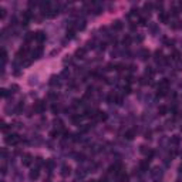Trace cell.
Here are the masks:
<instances>
[{
  "mask_svg": "<svg viewBox=\"0 0 182 182\" xmlns=\"http://www.w3.org/2000/svg\"><path fill=\"white\" fill-rule=\"evenodd\" d=\"M20 142V137L19 135H16V134H10L6 137V144H11V145H16V144H19Z\"/></svg>",
  "mask_w": 182,
  "mask_h": 182,
  "instance_id": "obj_1",
  "label": "cell"
},
{
  "mask_svg": "<svg viewBox=\"0 0 182 182\" xmlns=\"http://www.w3.org/2000/svg\"><path fill=\"white\" fill-rule=\"evenodd\" d=\"M34 111L36 113H39V114H41V113H44L46 111V102H43V101H37L34 104Z\"/></svg>",
  "mask_w": 182,
  "mask_h": 182,
  "instance_id": "obj_2",
  "label": "cell"
},
{
  "mask_svg": "<svg viewBox=\"0 0 182 182\" xmlns=\"http://www.w3.org/2000/svg\"><path fill=\"white\" fill-rule=\"evenodd\" d=\"M34 40L41 44V43L46 40V33H44V31H37V33H36V36H34Z\"/></svg>",
  "mask_w": 182,
  "mask_h": 182,
  "instance_id": "obj_3",
  "label": "cell"
},
{
  "mask_svg": "<svg viewBox=\"0 0 182 182\" xmlns=\"http://www.w3.org/2000/svg\"><path fill=\"white\" fill-rule=\"evenodd\" d=\"M171 85V81L168 80V78H162L161 81H159V85H158V88H162V90H168V87Z\"/></svg>",
  "mask_w": 182,
  "mask_h": 182,
  "instance_id": "obj_4",
  "label": "cell"
},
{
  "mask_svg": "<svg viewBox=\"0 0 182 182\" xmlns=\"http://www.w3.org/2000/svg\"><path fill=\"white\" fill-rule=\"evenodd\" d=\"M169 13H165V11H162V13H159V20L162 22V23H168L169 22Z\"/></svg>",
  "mask_w": 182,
  "mask_h": 182,
  "instance_id": "obj_5",
  "label": "cell"
},
{
  "mask_svg": "<svg viewBox=\"0 0 182 182\" xmlns=\"http://www.w3.org/2000/svg\"><path fill=\"white\" fill-rule=\"evenodd\" d=\"M85 53H87V50H85L84 47H81V48H77V51H76V57H77V58H84Z\"/></svg>",
  "mask_w": 182,
  "mask_h": 182,
  "instance_id": "obj_6",
  "label": "cell"
},
{
  "mask_svg": "<svg viewBox=\"0 0 182 182\" xmlns=\"http://www.w3.org/2000/svg\"><path fill=\"white\" fill-rule=\"evenodd\" d=\"M122 27H124V24H122V22H121V20H115V22L113 23V29H114V30H117V31H121V30H122Z\"/></svg>",
  "mask_w": 182,
  "mask_h": 182,
  "instance_id": "obj_7",
  "label": "cell"
},
{
  "mask_svg": "<svg viewBox=\"0 0 182 182\" xmlns=\"http://www.w3.org/2000/svg\"><path fill=\"white\" fill-rule=\"evenodd\" d=\"M31 161H33V157L30 155V154H26L24 157H23V165H26V167H29L30 164H31Z\"/></svg>",
  "mask_w": 182,
  "mask_h": 182,
  "instance_id": "obj_8",
  "label": "cell"
},
{
  "mask_svg": "<svg viewBox=\"0 0 182 182\" xmlns=\"http://www.w3.org/2000/svg\"><path fill=\"white\" fill-rule=\"evenodd\" d=\"M48 83H50L51 87H58V85H60V80H58V77H51Z\"/></svg>",
  "mask_w": 182,
  "mask_h": 182,
  "instance_id": "obj_9",
  "label": "cell"
},
{
  "mask_svg": "<svg viewBox=\"0 0 182 182\" xmlns=\"http://www.w3.org/2000/svg\"><path fill=\"white\" fill-rule=\"evenodd\" d=\"M95 117H97V118H98L100 121H105V120H107V114H105L104 111H97Z\"/></svg>",
  "mask_w": 182,
  "mask_h": 182,
  "instance_id": "obj_10",
  "label": "cell"
},
{
  "mask_svg": "<svg viewBox=\"0 0 182 182\" xmlns=\"http://www.w3.org/2000/svg\"><path fill=\"white\" fill-rule=\"evenodd\" d=\"M171 144H172V145H179V144H181V137H179V135L171 137Z\"/></svg>",
  "mask_w": 182,
  "mask_h": 182,
  "instance_id": "obj_11",
  "label": "cell"
},
{
  "mask_svg": "<svg viewBox=\"0 0 182 182\" xmlns=\"http://www.w3.org/2000/svg\"><path fill=\"white\" fill-rule=\"evenodd\" d=\"M70 172H71V168H70L68 165H64V167L61 168V175H63V176H67V175H70Z\"/></svg>",
  "mask_w": 182,
  "mask_h": 182,
  "instance_id": "obj_12",
  "label": "cell"
},
{
  "mask_svg": "<svg viewBox=\"0 0 182 182\" xmlns=\"http://www.w3.org/2000/svg\"><path fill=\"white\" fill-rule=\"evenodd\" d=\"M41 51H43V48H41V47H39L37 50H34V51H33V58H40V56H41Z\"/></svg>",
  "mask_w": 182,
  "mask_h": 182,
  "instance_id": "obj_13",
  "label": "cell"
},
{
  "mask_svg": "<svg viewBox=\"0 0 182 182\" xmlns=\"http://www.w3.org/2000/svg\"><path fill=\"white\" fill-rule=\"evenodd\" d=\"M171 60H174V61H179V60H181V53H179V51H174V53H172V56H171Z\"/></svg>",
  "mask_w": 182,
  "mask_h": 182,
  "instance_id": "obj_14",
  "label": "cell"
},
{
  "mask_svg": "<svg viewBox=\"0 0 182 182\" xmlns=\"http://www.w3.org/2000/svg\"><path fill=\"white\" fill-rule=\"evenodd\" d=\"M167 113H168V108H167L165 105H161V107L158 108V114H159V115H165Z\"/></svg>",
  "mask_w": 182,
  "mask_h": 182,
  "instance_id": "obj_15",
  "label": "cell"
},
{
  "mask_svg": "<svg viewBox=\"0 0 182 182\" xmlns=\"http://www.w3.org/2000/svg\"><path fill=\"white\" fill-rule=\"evenodd\" d=\"M39 175H40L39 169H31V172H30V178H31V179H37Z\"/></svg>",
  "mask_w": 182,
  "mask_h": 182,
  "instance_id": "obj_16",
  "label": "cell"
},
{
  "mask_svg": "<svg viewBox=\"0 0 182 182\" xmlns=\"http://www.w3.org/2000/svg\"><path fill=\"white\" fill-rule=\"evenodd\" d=\"M134 137H135V132H134L132 130H130V131H127V132H125V138H127V139H130V141H131V139H134Z\"/></svg>",
  "mask_w": 182,
  "mask_h": 182,
  "instance_id": "obj_17",
  "label": "cell"
},
{
  "mask_svg": "<svg viewBox=\"0 0 182 182\" xmlns=\"http://www.w3.org/2000/svg\"><path fill=\"white\" fill-rule=\"evenodd\" d=\"M145 76H148L149 78L154 76V70H152V67H147V68H145Z\"/></svg>",
  "mask_w": 182,
  "mask_h": 182,
  "instance_id": "obj_18",
  "label": "cell"
},
{
  "mask_svg": "<svg viewBox=\"0 0 182 182\" xmlns=\"http://www.w3.org/2000/svg\"><path fill=\"white\" fill-rule=\"evenodd\" d=\"M34 36H36V33H27V34H26V37H24L26 43H29L30 40H33V39H34Z\"/></svg>",
  "mask_w": 182,
  "mask_h": 182,
  "instance_id": "obj_19",
  "label": "cell"
},
{
  "mask_svg": "<svg viewBox=\"0 0 182 182\" xmlns=\"http://www.w3.org/2000/svg\"><path fill=\"white\" fill-rule=\"evenodd\" d=\"M167 91H168V90L158 88V91H157V95H158V97H164V95H167Z\"/></svg>",
  "mask_w": 182,
  "mask_h": 182,
  "instance_id": "obj_20",
  "label": "cell"
},
{
  "mask_svg": "<svg viewBox=\"0 0 182 182\" xmlns=\"http://www.w3.org/2000/svg\"><path fill=\"white\" fill-rule=\"evenodd\" d=\"M122 44H124V46H130V44H131V37H130V36H125V37H124Z\"/></svg>",
  "mask_w": 182,
  "mask_h": 182,
  "instance_id": "obj_21",
  "label": "cell"
},
{
  "mask_svg": "<svg viewBox=\"0 0 182 182\" xmlns=\"http://www.w3.org/2000/svg\"><path fill=\"white\" fill-rule=\"evenodd\" d=\"M155 60L157 61H159V60H164V57H162V51H155Z\"/></svg>",
  "mask_w": 182,
  "mask_h": 182,
  "instance_id": "obj_22",
  "label": "cell"
},
{
  "mask_svg": "<svg viewBox=\"0 0 182 182\" xmlns=\"http://www.w3.org/2000/svg\"><path fill=\"white\" fill-rule=\"evenodd\" d=\"M141 56H142V60H147V58L149 57V51H148V50H142Z\"/></svg>",
  "mask_w": 182,
  "mask_h": 182,
  "instance_id": "obj_23",
  "label": "cell"
},
{
  "mask_svg": "<svg viewBox=\"0 0 182 182\" xmlns=\"http://www.w3.org/2000/svg\"><path fill=\"white\" fill-rule=\"evenodd\" d=\"M115 97H117V95L111 93L110 95H108V97H107V101H108V102H114V101H115Z\"/></svg>",
  "mask_w": 182,
  "mask_h": 182,
  "instance_id": "obj_24",
  "label": "cell"
},
{
  "mask_svg": "<svg viewBox=\"0 0 182 182\" xmlns=\"http://www.w3.org/2000/svg\"><path fill=\"white\" fill-rule=\"evenodd\" d=\"M114 68H115L117 71H122V70L125 68V66H124V64H115V66H114Z\"/></svg>",
  "mask_w": 182,
  "mask_h": 182,
  "instance_id": "obj_25",
  "label": "cell"
},
{
  "mask_svg": "<svg viewBox=\"0 0 182 182\" xmlns=\"http://www.w3.org/2000/svg\"><path fill=\"white\" fill-rule=\"evenodd\" d=\"M2 61H3V64L7 61V53H6L4 50H3V53H2Z\"/></svg>",
  "mask_w": 182,
  "mask_h": 182,
  "instance_id": "obj_26",
  "label": "cell"
},
{
  "mask_svg": "<svg viewBox=\"0 0 182 182\" xmlns=\"http://www.w3.org/2000/svg\"><path fill=\"white\" fill-rule=\"evenodd\" d=\"M54 124H56V127H57V128H63V121H60V120H56V122H54Z\"/></svg>",
  "mask_w": 182,
  "mask_h": 182,
  "instance_id": "obj_27",
  "label": "cell"
},
{
  "mask_svg": "<svg viewBox=\"0 0 182 182\" xmlns=\"http://www.w3.org/2000/svg\"><path fill=\"white\" fill-rule=\"evenodd\" d=\"M147 22H148L147 17H142V19H139V24H141V26H145V24H147Z\"/></svg>",
  "mask_w": 182,
  "mask_h": 182,
  "instance_id": "obj_28",
  "label": "cell"
},
{
  "mask_svg": "<svg viewBox=\"0 0 182 182\" xmlns=\"http://www.w3.org/2000/svg\"><path fill=\"white\" fill-rule=\"evenodd\" d=\"M178 13H179V10H178V9H175V7H174V9H172V10H171V13H169V14H172V16H178Z\"/></svg>",
  "mask_w": 182,
  "mask_h": 182,
  "instance_id": "obj_29",
  "label": "cell"
},
{
  "mask_svg": "<svg viewBox=\"0 0 182 182\" xmlns=\"http://www.w3.org/2000/svg\"><path fill=\"white\" fill-rule=\"evenodd\" d=\"M122 90H124V93H125V94H130V93H131V88H130L128 85H127V87H124Z\"/></svg>",
  "mask_w": 182,
  "mask_h": 182,
  "instance_id": "obj_30",
  "label": "cell"
},
{
  "mask_svg": "<svg viewBox=\"0 0 182 182\" xmlns=\"http://www.w3.org/2000/svg\"><path fill=\"white\" fill-rule=\"evenodd\" d=\"M51 110H53V113H54V114H57V113H58V107H57V105H53V108H51Z\"/></svg>",
  "mask_w": 182,
  "mask_h": 182,
  "instance_id": "obj_31",
  "label": "cell"
},
{
  "mask_svg": "<svg viewBox=\"0 0 182 182\" xmlns=\"http://www.w3.org/2000/svg\"><path fill=\"white\" fill-rule=\"evenodd\" d=\"M36 162H37V164H39V165H41V164H43V158H40V157H37V158H36Z\"/></svg>",
  "mask_w": 182,
  "mask_h": 182,
  "instance_id": "obj_32",
  "label": "cell"
},
{
  "mask_svg": "<svg viewBox=\"0 0 182 182\" xmlns=\"http://www.w3.org/2000/svg\"><path fill=\"white\" fill-rule=\"evenodd\" d=\"M134 81V78H132V76H128V77H127V83H128V84H131Z\"/></svg>",
  "mask_w": 182,
  "mask_h": 182,
  "instance_id": "obj_33",
  "label": "cell"
},
{
  "mask_svg": "<svg viewBox=\"0 0 182 182\" xmlns=\"http://www.w3.org/2000/svg\"><path fill=\"white\" fill-rule=\"evenodd\" d=\"M115 101L117 104H122V97H115Z\"/></svg>",
  "mask_w": 182,
  "mask_h": 182,
  "instance_id": "obj_34",
  "label": "cell"
},
{
  "mask_svg": "<svg viewBox=\"0 0 182 182\" xmlns=\"http://www.w3.org/2000/svg\"><path fill=\"white\" fill-rule=\"evenodd\" d=\"M145 9H147V10H151V9H152V4H151V3H147V4H145Z\"/></svg>",
  "mask_w": 182,
  "mask_h": 182,
  "instance_id": "obj_35",
  "label": "cell"
},
{
  "mask_svg": "<svg viewBox=\"0 0 182 182\" xmlns=\"http://www.w3.org/2000/svg\"><path fill=\"white\" fill-rule=\"evenodd\" d=\"M46 165H47L48 168H53V165H54V164H53V161H48V162L46 164Z\"/></svg>",
  "mask_w": 182,
  "mask_h": 182,
  "instance_id": "obj_36",
  "label": "cell"
},
{
  "mask_svg": "<svg viewBox=\"0 0 182 182\" xmlns=\"http://www.w3.org/2000/svg\"><path fill=\"white\" fill-rule=\"evenodd\" d=\"M50 135H51L53 138H56V135H58V132H57V131H51V134H50Z\"/></svg>",
  "mask_w": 182,
  "mask_h": 182,
  "instance_id": "obj_37",
  "label": "cell"
},
{
  "mask_svg": "<svg viewBox=\"0 0 182 182\" xmlns=\"http://www.w3.org/2000/svg\"><path fill=\"white\" fill-rule=\"evenodd\" d=\"M7 94H9L7 90H2V95H3V97H7Z\"/></svg>",
  "mask_w": 182,
  "mask_h": 182,
  "instance_id": "obj_38",
  "label": "cell"
},
{
  "mask_svg": "<svg viewBox=\"0 0 182 182\" xmlns=\"http://www.w3.org/2000/svg\"><path fill=\"white\" fill-rule=\"evenodd\" d=\"M77 158H78L77 161H84V155H83V154H81V155H77Z\"/></svg>",
  "mask_w": 182,
  "mask_h": 182,
  "instance_id": "obj_39",
  "label": "cell"
},
{
  "mask_svg": "<svg viewBox=\"0 0 182 182\" xmlns=\"http://www.w3.org/2000/svg\"><path fill=\"white\" fill-rule=\"evenodd\" d=\"M0 11H2V14H0V16H2V19H3V17L6 16V10H4V9H2V10H0Z\"/></svg>",
  "mask_w": 182,
  "mask_h": 182,
  "instance_id": "obj_40",
  "label": "cell"
},
{
  "mask_svg": "<svg viewBox=\"0 0 182 182\" xmlns=\"http://www.w3.org/2000/svg\"><path fill=\"white\" fill-rule=\"evenodd\" d=\"M100 182H107V178H101V179H100Z\"/></svg>",
  "mask_w": 182,
  "mask_h": 182,
  "instance_id": "obj_41",
  "label": "cell"
},
{
  "mask_svg": "<svg viewBox=\"0 0 182 182\" xmlns=\"http://www.w3.org/2000/svg\"><path fill=\"white\" fill-rule=\"evenodd\" d=\"M179 171H181V172H182V165H181V167H179Z\"/></svg>",
  "mask_w": 182,
  "mask_h": 182,
  "instance_id": "obj_42",
  "label": "cell"
},
{
  "mask_svg": "<svg viewBox=\"0 0 182 182\" xmlns=\"http://www.w3.org/2000/svg\"><path fill=\"white\" fill-rule=\"evenodd\" d=\"M88 182H95V181H88Z\"/></svg>",
  "mask_w": 182,
  "mask_h": 182,
  "instance_id": "obj_43",
  "label": "cell"
}]
</instances>
